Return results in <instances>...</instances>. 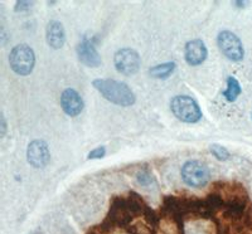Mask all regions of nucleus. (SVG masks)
Instances as JSON below:
<instances>
[{
    "label": "nucleus",
    "mask_w": 252,
    "mask_h": 234,
    "mask_svg": "<svg viewBox=\"0 0 252 234\" xmlns=\"http://www.w3.org/2000/svg\"><path fill=\"white\" fill-rule=\"evenodd\" d=\"M241 93V87L238 81L235 77H228L227 78V89L223 91V96L228 102H233L236 98L240 96Z\"/></svg>",
    "instance_id": "nucleus-12"
},
{
    "label": "nucleus",
    "mask_w": 252,
    "mask_h": 234,
    "mask_svg": "<svg viewBox=\"0 0 252 234\" xmlns=\"http://www.w3.org/2000/svg\"><path fill=\"white\" fill-rule=\"evenodd\" d=\"M77 56L78 59L83 64H86L87 67H98L101 64V58L96 48H94V43H92L91 40L86 39V38L78 44Z\"/></svg>",
    "instance_id": "nucleus-9"
},
{
    "label": "nucleus",
    "mask_w": 252,
    "mask_h": 234,
    "mask_svg": "<svg viewBox=\"0 0 252 234\" xmlns=\"http://www.w3.org/2000/svg\"><path fill=\"white\" fill-rule=\"evenodd\" d=\"M33 234H43V233H40V232H34Z\"/></svg>",
    "instance_id": "nucleus-18"
},
{
    "label": "nucleus",
    "mask_w": 252,
    "mask_h": 234,
    "mask_svg": "<svg viewBox=\"0 0 252 234\" xmlns=\"http://www.w3.org/2000/svg\"><path fill=\"white\" fill-rule=\"evenodd\" d=\"M89 234H100V233H97V232H90Z\"/></svg>",
    "instance_id": "nucleus-17"
},
{
    "label": "nucleus",
    "mask_w": 252,
    "mask_h": 234,
    "mask_svg": "<svg viewBox=\"0 0 252 234\" xmlns=\"http://www.w3.org/2000/svg\"><path fill=\"white\" fill-rule=\"evenodd\" d=\"M138 181L141 185H148L152 183V175L148 172H140L138 174Z\"/></svg>",
    "instance_id": "nucleus-16"
},
{
    "label": "nucleus",
    "mask_w": 252,
    "mask_h": 234,
    "mask_svg": "<svg viewBox=\"0 0 252 234\" xmlns=\"http://www.w3.org/2000/svg\"><path fill=\"white\" fill-rule=\"evenodd\" d=\"M9 63L15 73L20 76H28L34 67V52L26 44H19L13 48L12 53L9 56Z\"/></svg>",
    "instance_id": "nucleus-3"
},
{
    "label": "nucleus",
    "mask_w": 252,
    "mask_h": 234,
    "mask_svg": "<svg viewBox=\"0 0 252 234\" xmlns=\"http://www.w3.org/2000/svg\"><path fill=\"white\" fill-rule=\"evenodd\" d=\"M175 68L174 62H168L164 63V64H159L157 67H153L150 69V76H153L154 78H159V80H163V78L169 77L170 74L173 73Z\"/></svg>",
    "instance_id": "nucleus-13"
},
{
    "label": "nucleus",
    "mask_w": 252,
    "mask_h": 234,
    "mask_svg": "<svg viewBox=\"0 0 252 234\" xmlns=\"http://www.w3.org/2000/svg\"><path fill=\"white\" fill-rule=\"evenodd\" d=\"M170 109L178 120L195 123L202 118V111L197 101L189 96H175L170 102Z\"/></svg>",
    "instance_id": "nucleus-2"
},
{
    "label": "nucleus",
    "mask_w": 252,
    "mask_h": 234,
    "mask_svg": "<svg viewBox=\"0 0 252 234\" xmlns=\"http://www.w3.org/2000/svg\"><path fill=\"white\" fill-rule=\"evenodd\" d=\"M182 177L184 183L193 188H202L209 181L211 173L203 163L197 160L187 161L182 168Z\"/></svg>",
    "instance_id": "nucleus-4"
},
{
    "label": "nucleus",
    "mask_w": 252,
    "mask_h": 234,
    "mask_svg": "<svg viewBox=\"0 0 252 234\" xmlns=\"http://www.w3.org/2000/svg\"><path fill=\"white\" fill-rule=\"evenodd\" d=\"M64 40H66V34H64L63 26L57 20H52L47 26V42L49 47L53 49L62 48Z\"/></svg>",
    "instance_id": "nucleus-11"
},
{
    "label": "nucleus",
    "mask_w": 252,
    "mask_h": 234,
    "mask_svg": "<svg viewBox=\"0 0 252 234\" xmlns=\"http://www.w3.org/2000/svg\"><path fill=\"white\" fill-rule=\"evenodd\" d=\"M94 87L110 102L115 105L131 106L135 103V94L125 83L115 80H94Z\"/></svg>",
    "instance_id": "nucleus-1"
},
{
    "label": "nucleus",
    "mask_w": 252,
    "mask_h": 234,
    "mask_svg": "<svg viewBox=\"0 0 252 234\" xmlns=\"http://www.w3.org/2000/svg\"><path fill=\"white\" fill-rule=\"evenodd\" d=\"M27 156H28L29 164L38 169L44 168L51 159L48 146L42 140H34L29 144Z\"/></svg>",
    "instance_id": "nucleus-7"
},
{
    "label": "nucleus",
    "mask_w": 252,
    "mask_h": 234,
    "mask_svg": "<svg viewBox=\"0 0 252 234\" xmlns=\"http://www.w3.org/2000/svg\"><path fill=\"white\" fill-rule=\"evenodd\" d=\"M217 43L220 47V52L226 56L228 59L240 62L244 58V46L241 43L240 38L232 31L223 30L218 34Z\"/></svg>",
    "instance_id": "nucleus-5"
},
{
    "label": "nucleus",
    "mask_w": 252,
    "mask_h": 234,
    "mask_svg": "<svg viewBox=\"0 0 252 234\" xmlns=\"http://www.w3.org/2000/svg\"><path fill=\"white\" fill-rule=\"evenodd\" d=\"M115 66L118 68L120 73L125 74V76H131L135 74L140 68V57L135 51L129 48L120 49L116 52V55L114 57Z\"/></svg>",
    "instance_id": "nucleus-6"
},
{
    "label": "nucleus",
    "mask_w": 252,
    "mask_h": 234,
    "mask_svg": "<svg viewBox=\"0 0 252 234\" xmlns=\"http://www.w3.org/2000/svg\"><path fill=\"white\" fill-rule=\"evenodd\" d=\"M61 106L68 116H77L83 110V100L75 89L67 88L61 96Z\"/></svg>",
    "instance_id": "nucleus-8"
},
{
    "label": "nucleus",
    "mask_w": 252,
    "mask_h": 234,
    "mask_svg": "<svg viewBox=\"0 0 252 234\" xmlns=\"http://www.w3.org/2000/svg\"><path fill=\"white\" fill-rule=\"evenodd\" d=\"M105 154H106V148L103 147V146H100V147L92 150L87 157H89L90 160H94V159H101V157L105 156Z\"/></svg>",
    "instance_id": "nucleus-15"
},
{
    "label": "nucleus",
    "mask_w": 252,
    "mask_h": 234,
    "mask_svg": "<svg viewBox=\"0 0 252 234\" xmlns=\"http://www.w3.org/2000/svg\"><path fill=\"white\" fill-rule=\"evenodd\" d=\"M211 152H212V154L217 157L218 160L220 161L227 160V159L229 157V152L227 151V148L220 145H212V147H211Z\"/></svg>",
    "instance_id": "nucleus-14"
},
{
    "label": "nucleus",
    "mask_w": 252,
    "mask_h": 234,
    "mask_svg": "<svg viewBox=\"0 0 252 234\" xmlns=\"http://www.w3.org/2000/svg\"><path fill=\"white\" fill-rule=\"evenodd\" d=\"M207 47L201 39L188 42L186 46V60L190 66H198L206 60Z\"/></svg>",
    "instance_id": "nucleus-10"
}]
</instances>
